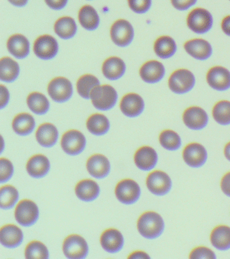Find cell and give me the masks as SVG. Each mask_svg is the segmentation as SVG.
Wrapping results in <instances>:
<instances>
[{"mask_svg": "<svg viewBox=\"0 0 230 259\" xmlns=\"http://www.w3.org/2000/svg\"><path fill=\"white\" fill-rule=\"evenodd\" d=\"M137 228L141 236L147 239L159 238L165 230V223L160 214L147 211L141 214L137 222Z\"/></svg>", "mask_w": 230, "mask_h": 259, "instance_id": "cell-1", "label": "cell"}, {"mask_svg": "<svg viewBox=\"0 0 230 259\" xmlns=\"http://www.w3.org/2000/svg\"><path fill=\"white\" fill-rule=\"evenodd\" d=\"M188 27L197 34H205L213 24L212 14L205 8H197L192 10L187 18Z\"/></svg>", "mask_w": 230, "mask_h": 259, "instance_id": "cell-2", "label": "cell"}, {"mask_svg": "<svg viewBox=\"0 0 230 259\" xmlns=\"http://www.w3.org/2000/svg\"><path fill=\"white\" fill-rule=\"evenodd\" d=\"M196 78L193 73L187 69L175 70L169 76V89L175 94L182 95L190 92L195 86Z\"/></svg>", "mask_w": 230, "mask_h": 259, "instance_id": "cell-3", "label": "cell"}, {"mask_svg": "<svg viewBox=\"0 0 230 259\" xmlns=\"http://www.w3.org/2000/svg\"><path fill=\"white\" fill-rule=\"evenodd\" d=\"M90 98L96 108L106 111L113 108L116 105L118 94L110 85H99L93 89Z\"/></svg>", "mask_w": 230, "mask_h": 259, "instance_id": "cell-4", "label": "cell"}, {"mask_svg": "<svg viewBox=\"0 0 230 259\" xmlns=\"http://www.w3.org/2000/svg\"><path fill=\"white\" fill-rule=\"evenodd\" d=\"M147 186L149 191L155 195L164 196L170 192L172 182L165 172L156 170L147 176Z\"/></svg>", "mask_w": 230, "mask_h": 259, "instance_id": "cell-5", "label": "cell"}, {"mask_svg": "<svg viewBox=\"0 0 230 259\" xmlns=\"http://www.w3.org/2000/svg\"><path fill=\"white\" fill-rule=\"evenodd\" d=\"M39 208L35 202L30 200H23L15 210V219L20 225L29 227L35 224L39 218Z\"/></svg>", "mask_w": 230, "mask_h": 259, "instance_id": "cell-6", "label": "cell"}, {"mask_svg": "<svg viewBox=\"0 0 230 259\" xmlns=\"http://www.w3.org/2000/svg\"><path fill=\"white\" fill-rule=\"evenodd\" d=\"M115 193L119 201L122 203L132 204L140 198L141 188L134 180L125 179L117 184Z\"/></svg>", "mask_w": 230, "mask_h": 259, "instance_id": "cell-7", "label": "cell"}, {"mask_svg": "<svg viewBox=\"0 0 230 259\" xmlns=\"http://www.w3.org/2000/svg\"><path fill=\"white\" fill-rule=\"evenodd\" d=\"M63 251L68 258H84L88 254V244L82 237L76 234L71 235L64 240Z\"/></svg>", "mask_w": 230, "mask_h": 259, "instance_id": "cell-8", "label": "cell"}, {"mask_svg": "<svg viewBox=\"0 0 230 259\" xmlns=\"http://www.w3.org/2000/svg\"><path fill=\"white\" fill-rule=\"evenodd\" d=\"M134 29L130 22L120 19L115 22L111 28V37L113 42L120 47H126L134 38Z\"/></svg>", "mask_w": 230, "mask_h": 259, "instance_id": "cell-9", "label": "cell"}, {"mask_svg": "<svg viewBox=\"0 0 230 259\" xmlns=\"http://www.w3.org/2000/svg\"><path fill=\"white\" fill-rule=\"evenodd\" d=\"M50 97L58 103H64L72 97L73 89L72 83L64 77H58L50 82L48 88Z\"/></svg>", "mask_w": 230, "mask_h": 259, "instance_id": "cell-10", "label": "cell"}, {"mask_svg": "<svg viewBox=\"0 0 230 259\" xmlns=\"http://www.w3.org/2000/svg\"><path fill=\"white\" fill-rule=\"evenodd\" d=\"M62 149L68 155L74 156L81 153L86 147V139L80 132L71 130L62 138Z\"/></svg>", "mask_w": 230, "mask_h": 259, "instance_id": "cell-11", "label": "cell"}, {"mask_svg": "<svg viewBox=\"0 0 230 259\" xmlns=\"http://www.w3.org/2000/svg\"><path fill=\"white\" fill-rule=\"evenodd\" d=\"M207 82L210 87L217 91H225L230 88V72L221 66L212 67L208 71Z\"/></svg>", "mask_w": 230, "mask_h": 259, "instance_id": "cell-12", "label": "cell"}, {"mask_svg": "<svg viewBox=\"0 0 230 259\" xmlns=\"http://www.w3.org/2000/svg\"><path fill=\"white\" fill-rule=\"evenodd\" d=\"M183 161L190 167L199 168L207 162L208 154L204 146L197 143L189 144L183 149Z\"/></svg>", "mask_w": 230, "mask_h": 259, "instance_id": "cell-13", "label": "cell"}, {"mask_svg": "<svg viewBox=\"0 0 230 259\" xmlns=\"http://www.w3.org/2000/svg\"><path fill=\"white\" fill-rule=\"evenodd\" d=\"M183 123L189 129L201 131L205 128L209 123V116L201 107H190L183 113Z\"/></svg>", "mask_w": 230, "mask_h": 259, "instance_id": "cell-14", "label": "cell"}, {"mask_svg": "<svg viewBox=\"0 0 230 259\" xmlns=\"http://www.w3.org/2000/svg\"><path fill=\"white\" fill-rule=\"evenodd\" d=\"M33 50L38 58L42 60H51L58 54V44L53 36L45 34L35 40Z\"/></svg>", "mask_w": 230, "mask_h": 259, "instance_id": "cell-15", "label": "cell"}, {"mask_svg": "<svg viewBox=\"0 0 230 259\" xmlns=\"http://www.w3.org/2000/svg\"><path fill=\"white\" fill-rule=\"evenodd\" d=\"M183 48L187 54L197 60H207L213 54V48L207 40L193 38L185 44Z\"/></svg>", "mask_w": 230, "mask_h": 259, "instance_id": "cell-16", "label": "cell"}, {"mask_svg": "<svg viewBox=\"0 0 230 259\" xmlns=\"http://www.w3.org/2000/svg\"><path fill=\"white\" fill-rule=\"evenodd\" d=\"M120 109L126 116L135 117L140 115L145 109V102L142 97L136 93L125 95L120 102Z\"/></svg>", "mask_w": 230, "mask_h": 259, "instance_id": "cell-17", "label": "cell"}, {"mask_svg": "<svg viewBox=\"0 0 230 259\" xmlns=\"http://www.w3.org/2000/svg\"><path fill=\"white\" fill-rule=\"evenodd\" d=\"M165 74V68L162 63L157 60H150L145 63L140 69V76L147 83L160 82Z\"/></svg>", "mask_w": 230, "mask_h": 259, "instance_id": "cell-18", "label": "cell"}, {"mask_svg": "<svg viewBox=\"0 0 230 259\" xmlns=\"http://www.w3.org/2000/svg\"><path fill=\"white\" fill-rule=\"evenodd\" d=\"M158 155L154 149L144 146L137 150L134 155L135 164L143 171H150L156 166Z\"/></svg>", "mask_w": 230, "mask_h": 259, "instance_id": "cell-19", "label": "cell"}, {"mask_svg": "<svg viewBox=\"0 0 230 259\" xmlns=\"http://www.w3.org/2000/svg\"><path fill=\"white\" fill-rule=\"evenodd\" d=\"M86 168L93 177L102 179L110 174V163L104 155L96 154L88 158L86 162Z\"/></svg>", "mask_w": 230, "mask_h": 259, "instance_id": "cell-20", "label": "cell"}, {"mask_svg": "<svg viewBox=\"0 0 230 259\" xmlns=\"http://www.w3.org/2000/svg\"><path fill=\"white\" fill-rule=\"evenodd\" d=\"M124 237L116 229H108L101 236V244L107 252L116 253L122 250L124 246Z\"/></svg>", "mask_w": 230, "mask_h": 259, "instance_id": "cell-21", "label": "cell"}, {"mask_svg": "<svg viewBox=\"0 0 230 259\" xmlns=\"http://www.w3.org/2000/svg\"><path fill=\"white\" fill-rule=\"evenodd\" d=\"M0 240L2 244L7 248H17L23 242V233L15 225H7L1 229Z\"/></svg>", "mask_w": 230, "mask_h": 259, "instance_id": "cell-22", "label": "cell"}, {"mask_svg": "<svg viewBox=\"0 0 230 259\" xmlns=\"http://www.w3.org/2000/svg\"><path fill=\"white\" fill-rule=\"evenodd\" d=\"M50 169L49 159L43 155H34L27 162V172L33 178L44 177L47 175Z\"/></svg>", "mask_w": 230, "mask_h": 259, "instance_id": "cell-23", "label": "cell"}, {"mask_svg": "<svg viewBox=\"0 0 230 259\" xmlns=\"http://www.w3.org/2000/svg\"><path fill=\"white\" fill-rule=\"evenodd\" d=\"M9 52L18 59H24L29 54V42L25 36L17 34L11 36L7 42Z\"/></svg>", "mask_w": 230, "mask_h": 259, "instance_id": "cell-24", "label": "cell"}, {"mask_svg": "<svg viewBox=\"0 0 230 259\" xmlns=\"http://www.w3.org/2000/svg\"><path fill=\"white\" fill-rule=\"evenodd\" d=\"M126 65L122 59L117 57H111L103 64V74L109 80H118L124 75Z\"/></svg>", "mask_w": 230, "mask_h": 259, "instance_id": "cell-25", "label": "cell"}, {"mask_svg": "<svg viewBox=\"0 0 230 259\" xmlns=\"http://www.w3.org/2000/svg\"><path fill=\"white\" fill-rule=\"evenodd\" d=\"M75 192L77 197L83 201L90 202L96 200L100 192V186L92 180H83L76 186Z\"/></svg>", "mask_w": 230, "mask_h": 259, "instance_id": "cell-26", "label": "cell"}, {"mask_svg": "<svg viewBox=\"0 0 230 259\" xmlns=\"http://www.w3.org/2000/svg\"><path fill=\"white\" fill-rule=\"evenodd\" d=\"M36 139L39 145L44 147H52L56 145L58 139V131L53 124L43 123L38 127Z\"/></svg>", "mask_w": 230, "mask_h": 259, "instance_id": "cell-27", "label": "cell"}, {"mask_svg": "<svg viewBox=\"0 0 230 259\" xmlns=\"http://www.w3.org/2000/svg\"><path fill=\"white\" fill-rule=\"evenodd\" d=\"M210 240L217 250L225 251L230 249V228L227 226L216 227L212 231Z\"/></svg>", "mask_w": 230, "mask_h": 259, "instance_id": "cell-28", "label": "cell"}, {"mask_svg": "<svg viewBox=\"0 0 230 259\" xmlns=\"http://www.w3.org/2000/svg\"><path fill=\"white\" fill-rule=\"evenodd\" d=\"M155 54L161 59H169L177 52V44L169 36H159L154 44Z\"/></svg>", "mask_w": 230, "mask_h": 259, "instance_id": "cell-29", "label": "cell"}, {"mask_svg": "<svg viewBox=\"0 0 230 259\" xmlns=\"http://www.w3.org/2000/svg\"><path fill=\"white\" fill-rule=\"evenodd\" d=\"M35 127V119L29 113H20L15 117L13 121L14 131L19 135H29L34 131Z\"/></svg>", "mask_w": 230, "mask_h": 259, "instance_id": "cell-30", "label": "cell"}, {"mask_svg": "<svg viewBox=\"0 0 230 259\" xmlns=\"http://www.w3.org/2000/svg\"><path fill=\"white\" fill-rule=\"evenodd\" d=\"M20 68L19 64L13 59L7 57L2 59L0 62V78L6 82L15 81L19 76Z\"/></svg>", "mask_w": 230, "mask_h": 259, "instance_id": "cell-31", "label": "cell"}, {"mask_svg": "<svg viewBox=\"0 0 230 259\" xmlns=\"http://www.w3.org/2000/svg\"><path fill=\"white\" fill-rule=\"evenodd\" d=\"M78 19L82 27L88 30H94L98 27L100 18L98 12L92 6L86 5L80 10Z\"/></svg>", "mask_w": 230, "mask_h": 259, "instance_id": "cell-32", "label": "cell"}, {"mask_svg": "<svg viewBox=\"0 0 230 259\" xmlns=\"http://www.w3.org/2000/svg\"><path fill=\"white\" fill-rule=\"evenodd\" d=\"M86 127L93 135H104L110 129V121L104 115L95 113L88 117L86 121Z\"/></svg>", "mask_w": 230, "mask_h": 259, "instance_id": "cell-33", "label": "cell"}, {"mask_svg": "<svg viewBox=\"0 0 230 259\" xmlns=\"http://www.w3.org/2000/svg\"><path fill=\"white\" fill-rule=\"evenodd\" d=\"M54 30L60 38L68 39L75 35L77 26L73 18L64 16L56 21Z\"/></svg>", "mask_w": 230, "mask_h": 259, "instance_id": "cell-34", "label": "cell"}, {"mask_svg": "<svg viewBox=\"0 0 230 259\" xmlns=\"http://www.w3.org/2000/svg\"><path fill=\"white\" fill-rule=\"evenodd\" d=\"M27 105L31 111L38 115L45 114L50 109V102L41 93H32L27 97Z\"/></svg>", "mask_w": 230, "mask_h": 259, "instance_id": "cell-35", "label": "cell"}, {"mask_svg": "<svg viewBox=\"0 0 230 259\" xmlns=\"http://www.w3.org/2000/svg\"><path fill=\"white\" fill-rule=\"evenodd\" d=\"M159 143L167 151H175L181 146V140L178 134L171 130H165L159 135Z\"/></svg>", "mask_w": 230, "mask_h": 259, "instance_id": "cell-36", "label": "cell"}, {"mask_svg": "<svg viewBox=\"0 0 230 259\" xmlns=\"http://www.w3.org/2000/svg\"><path fill=\"white\" fill-rule=\"evenodd\" d=\"M213 119L221 125H230V101L222 100L214 105L212 110Z\"/></svg>", "mask_w": 230, "mask_h": 259, "instance_id": "cell-37", "label": "cell"}, {"mask_svg": "<svg viewBox=\"0 0 230 259\" xmlns=\"http://www.w3.org/2000/svg\"><path fill=\"white\" fill-rule=\"evenodd\" d=\"M99 85H100V80L98 78L94 75L86 74L78 79L76 89L80 96L84 99H89L93 89Z\"/></svg>", "mask_w": 230, "mask_h": 259, "instance_id": "cell-38", "label": "cell"}, {"mask_svg": "<svg viewBox=\"0 0 230 259\" xmlns=\"http://www.w3.org/2000/svg\"><path fill=\"white\" fill-rule=\"evenodd\" d=\"M19 194L18 190L13 186L7 185L1 188L0 193V204L3 209H10L13 208L19 200Z\"/></svg>", "mask_w": 230, "mask_h": 259, "instance_id": "cell-39", "label": "cell"}, {"mask_svg": "<svg viewBox=\"0 0 230 259\" xmlns=\"http://www.w3.org/2000/svg\"><path fill=\"white\" fill-rule=\"evenodd\" d=\"M25 256L27 258L48 259L49 258V251L43 243L33 241L26 248Z\"/></svg>", "mask_w": 230, "mask_h": 259, "instance_id": "cell-40", "label": "cell"}, {"mask_svg": "<svg viewBox=\"0 0 230 259\" xmlns=\"http://www.w3.org/2000/svg\"><path fill=\"white\" fill-rule=\"evenodd\" d=\"M0 174H1V183H5L9 181L12 178L14 173L13 163L9 159L2 158L0 159Z\"/></svg>", "mask_w": 230, "mask_h": 259, "instance_id": "cell-41", "label": "cell"}, {"mask_svg": "<svg viewBox=\"0 0 230 259\" xmlns=\"http://www.w3.org/2000/svg\"><path fill=\"white\" fill-rule=\"evenodd\" d=\"M190 258L198 259H215L216 255L215 252L211 249L205 246H199L194 248L191 254H190Z\"/></svg>", "mask_w": 230, "mask_h": 259, "instance_id": "cell-42", "label": "cell"}, {"mask_svg": "<svg viewBox=\"0 0 230 259\" xmlns=\"http://www.w3.org/2000/svg\"><path fill=\"white\" fill-rule=\"evenodd\" d=\"M128 5L132 11L143 14L150 9L151 0H128Z\"/></svg>", "mask_w": 230, "mask_h": 259, "instance_id": "cell-43", "label": "cell"}, {"mask_svg": "<svg viewBox=\"0 0 230 259\" xmlns=\"http://www.w3.org/2000/svg\"><path fill=\"white\" fill-rule=\"evenodd\" d=\"M197 0H171L173 7L179 11H185L195 5Z\"/></svg>", "mask_w": 230, "mask_h": 259, "instance_id": "cell-44", "label": "cell"}, {"mask_svg": "<svg viewBox=\"0 0 230 259\" xmlns=\"http://www.w3.org/2000/svg\"><path fill=\"white\" fill-rule=\"evenodd\" d=\"M221 188L226 196L230 197V171L224 175L221 182Z\"/></svg>", "mask_w": 230, "mask_h": 259, "instance_id": "cell-45", "label": "cell"}, {"mask_svg": "<svg viewBox=\"0 0 230 259\" xmlns=\"http://www.w3.org/2000/svg\"><path fill=\"white\" fill-rule=\"evenodd\" d=\"M45 2L52 9L59 10L65 7L68 0H45Z\"/></svg>", "mask_w": 230, "mask_h": 259, "instance_id": "cell-46", "label": "cell"}, {"mask_svg": "<svg viewBox=\"0 0 230 259\" xmlns=\"http://www.w3.org/2000/svg\"><path fill=\"white\" fill-rule=\"evenodd\" d=\"M9 100V93L7 88L2 85L1 86V108L8 104Z\"/></svg>", "mask_w": 230, "mask_h": 259, "instance_id": "cell-47", "label": "cell"}, {"mask_svg": "<svg viewBox=\"0 0 230 259\" xmlns=\"http://www.w3.org/2000/svg\"><path fill=\"white\" fill-rule=\"evenodd\" d=\"M221 29L224 34L230 36V15L226 16L221 22Z\"/></svg>", "mask_w": 230, "mask_h": 259, "instance_id": "cell-48", "label": "cell"}, {"mask_svg": "<svg viewBox=\"0 0 230 259\" xmlns=\"http://www.w3.org/2000/svg\"><path fill=\"white\" fill-rule=\"evenodd\" d=\"M128 258H150V256L143 251H136V252L132 253L128 256Z\"/></svg>", "mask_w": 230, "mask_h": 259, "instance_id": "cell-49", "label": "cell"}, {"mask_svg": "<svg viewBox=\"0 0 230 259\" xmlns=\"http://www.w3.org/2000/svg\"><path fill=\"white\" fill-rule=\"evenodd\" d=\"M9 1L14 6L22 7V6H25L27 4L28 0H9Z\"/></svg>", "mask_w": 230, "mask_h": 259, "instance_id": "cell-50", "label": "cell"}, {"mask_svg": "<svg viewBox=\"0 0 230 259\" xmlns=\"http://www.w3.org/2000/svg\"><path fill=\"white\" fill-rule=\"evenodd\" d=\"M224 155H225L226 159L230 161V142L224 148Z\"/></svg>", "mask_w": 230, "mask_h": 259, "instance_id": "cell-51", "label": "cell"}, {"mask_svg": "<svg viewBox=\"0 0 230 259\" xmlns=\"http://www.w3.org/2000/svg\"><path fill=\"white\" fill-rule=\"evenodd\" d=\"M229 1H230V0H229Z\"/></svg>", "mask_w": 230, "mask_h": 259, "instance_id": "cell-52", "label": "cell"}]
</instances>
